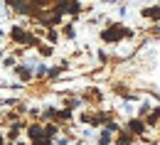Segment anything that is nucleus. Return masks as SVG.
Segmentation results:
<instances>
[{"label": "nucleus", "mask_w": 160, "mask_h": 145, "mask_svg": "<svg viewBox=\"0 0 160 145\" xmlns=\"http://www.w3.org/2000/svg\"><path fill=\"white\" fill-rule=\"evenodd\" d=\"M118 35H123V30H118V27H113V30H111V32H106V40H116V37H118Z\"/></svg>", "instance_id": "nucleus-1"}]
</instances>
